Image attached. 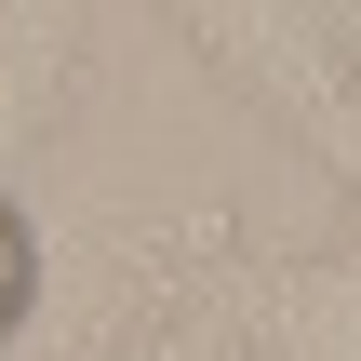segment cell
I'll list each match as a JSON object with an SVG mask.
<instances>
[{
	"mask_svg": "<svg viewBox=\"0 0 361 361\" xmlns=\"http://www.w3.org/2000/svg\"><path fill=\"white\" fill-rule=\"evenodd\" d=\"M27 295H40V241H27V214L0 201V322H13Z\"/></svg>",
	"mask_w": 361,
	"mask_h": 361,
	"instance_id": "1",
	"label": "cell"
}]
</instances>
